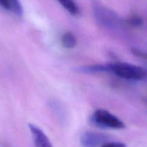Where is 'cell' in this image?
Instances as JSON below:
<instances>
[{
    "label": "cell",
    "instance_id": "7",
    "mask_svg": "<svg viewBox=\"0 0 147 147\" xmlns=\"http://www.w3.org/2000/svg\"><path fill=\"white\" fill-rule=\"evenodd\" d=\"M59 4L71 15L78 16L80 14V10L76 0H57Z\"/></svg>",
    "mask_w": 147,
    "mask_h": 147
},
{
    "label": "cell",
    "instance_id": "11",
    "mask_svg": "<svg viewBox=\"0 0 147 147\" xmlns=\"http://www.w3.org/2000/svg\"><path fill=\"white\" fill-rule=\"evenodd\" d=\"M100 147H126V145L121 142H106Z\"/></svg>",
    "mask_w": 147,
    "mask_h": 147
},
{
    "label": "cell",
    "instance_id": "1",
    "mask_svg": "<svg viewBox=\"0 0 147 147\" xmlns=\"http://www.w3.org/2000/svg\"><path fill=\"white\" fill-rule=\"evenodd\" d=\"M108 67L109 72L125 80H142L146 76V70L144 67L128 63L119 62L108 64Z\"/></svg>",
    "mask_w": 147,
    "mask_h": 147
},
{
    "label": "cell",
    "instance_id": "5",
    "mask_svg": "<svg viewBox=\"0 0 147 147\" xmlns=\"http://www.w3.org/2000/svg\"><path fill=\"white\" fill-rule=\"evenodd\" d=\"M29 129L35 147H53L49 138L40 128L30 123Z\"/></svg>",
    "mask_w": 147,
    "mask_h": 147
},
{
    "label": "cell",
    "instance_id": "8",
    "mask_svg": "<svg viewBox=\"0 0 147 147\" xmlns=\"http://www.w3.org/2000/svg\"><path fill=\"white\" fill-rule=\"evenodd\" d=\"M62 45L66 49H73L77 45V40L73 33L67 32L61 37Z\"/></svg>",
    "mask_w": 147,
    "mask_h": 147
},
{
    "label": "cell",
    "instance_id": "4",
    "mask_svg": "<svg viewBox=\"0 0 147 147\" xmlns=\"http://www.w3.org/2000/svg\"><path fill=\"white\" fill-rule=\"evenodd\" d=\"M107 136L95 132H85L80 137L82 147H98L106 143Z\"/></svg>",
    "mask_w": 147,
    "mask_h": 147
},
{
    "label": "cell",
    "instance_id": "10",
    "mask_svg": "<svg viewBox=\"0 0 147 147\" xmlns=\"http://www.w3.org/2000/svg\"><path fill=\"white\" fill-rule=\"evenodd\" d=\"M126 22L130 25L133 26V27H140L143 24L144 20L142 17L134 14V15H131V17H129L126 20Z\"/></svg>",
    "mask_w": 147,
    "mask_h": 147
},
{
    "label": "cell",
    "instance_id": "6",
    "mask_svg": "<svg viewBox=\"0 0 147 147\" xmlns=\"http://www.w3.org/2000/svg\"><path fill=\"white\" fill-rule=\"evenodd\" d=\"M0 7L17 17L23 15V7L20 0H0Z\"/></svg>",
    "mask_w": 147,
    "mask_h": 147
},
{
    "label": "cell",
    "instance_id": "3",
    "mask_svg": "<svg viewBox=\"0 0 147 147\" xmlns=\"http://www.w3.org/2000/svg\"><path fill=\"white\" fill-rule=\"evenodd\" d=\"M93 14L97 22L106 28L114 29L120 25V19L117 14L100 4L93 5Z\"/></svg>",
    "mask_w": 147,
    "mask_h": 147
},
{
    "label": "cell",
    "instance_id": "12",
    "mask_svg": "<svg viewBox=\"0 0 147 147\" xmlns=\"http://www.w3.org/2000/svg\"><path fill=\"white\" fill-rule=\"evenodd\" d=\"M132 52H133L134 54L136 56H137V57H143V58H146V53H144V52H142V50H138V49H133Z\"/></svg>",
    "mask_w": 147,
    "mask_h": 147
},
{
    "label": "cell",
    "instance_id": "9",
    "mask_svg": "<svg viewBox=\"0 0 147 147\" xmlns=\"http://www.w3.org/2000/svg\"><path fill=\"white\" fill-rule=\"evenodd\" d=\"M81 71L87 73H104V72H109V67L108 65H94L82 67Z\"/></svg>",
    "mask_w": 147,
    "mask_h": 147
},
{
    "label": "cell",
    "instance_id": "2",
    "mask_svg": "<svg viewBox=\"0 0 147 147\" xmlns=\"http://www.w3.org/2000/svg\"><path fill=\"white\" fill-rule=\"evenodd\" d=\"M91 121L96 126L103 129L119 130L125 128L124 123L119 118L104 109L95 111L91 116Z\"/></svg>",
    "mask_w": 147,
    "mask_h": 147
}]
</instances>
